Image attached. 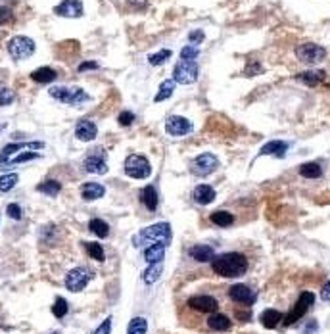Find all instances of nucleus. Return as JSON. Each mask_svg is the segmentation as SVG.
Segmentation results:
<instances>
[{"instance_id": "f257e3e1", "label": "nucleus", "mask_w": 330, "mask_h": 334, "mask_svg": "<svg viewBox=\"0 0 330 334\" xmlns=\"http://www.w3.org/2000/svg\"><path fill=\"white\" fill-rule=\"evenodd\" d=\"M211 271L225 279H236V277H242L248 271V259L240 252L221 254V256L211 259Z\"/></svg>"}, {"instance_id": "f03ea898", "label": "nucleus", "mask_w": 330, "mask_h": 334, "mask_svg": "<svg viewBox=\"0 0 330 334\" xmlns=\"http://www.w3.org/2000/svg\"><path fill=\"white\" fill-rule=\"evenodd\" d=\"M171 240V225L169 223H156V225H150L146 229L139 231L135 237L131 238L133 246L135 248H148L156 242H167Z\"/></svg>"}, {"instance_id": "7ed1b4c3", "label": "nucleus", "mask_w": 330, "mask_h": 334, "mask_svg": "<svg viewBox=\"0 0 330 334\" xmlns=\"http://www.w3.org/2000/svg\"><path fill=\"white\" fill-rule=\"evenodd\" d=\"M48 94L52 98H56L58 102H64L67 106H79V104H83V102H88L90 96L86 94L83 88H79V86H52L50 90H48Z\"/></svg>"}, {"instance_id": "20e7f679", "label": "nucleus", "mask_w": 330, "mask_h": 334, "mask_svg": "<svg viewBox=\"0 0 330 334\" xmlns=\"http://www.w3.org/2000/svg\"><path fill=\"white\" fill-rule=\"evenodd\" d=\"M123 167H125L127 177H131V179H148L150 175H152V165H150V162L144 156H139V154L127 156Z\"/></svg>"}, {"instance_id": "39448f33", "label": "nucleus", "mask_w": 330, "mask_h": 334, "mask_svg": "<svg viewBox=\"0 0 330 334\" xmlns=\"http://www.w3.org/2000/svg\"><path fill=\"white\" fill-rule=\"evenodd\" d=\"M313 303H315V294H313V292H301L298 298V302H296V305H294V309L282 319V324H284V326H292L296 321L303 319V315L311 309Z\"/></svg>"}, {"instance_id": "423d86ee", "label": "nucleus", "mask_w": 330, "mask_h": 334, "mask_svg": "<svg viewBox=\"0 0 330 334\" xmlns=\"http://www.w3.org/2000/svg\"><path fill=\"white\" fill-rule=\"evenodd\" d=\"M33 52H35V43H33V39H29V37L18 35V37H12L10 41H8V54L14 60H18V62L33 56Z\"/></svg>"}, {"instance_id": "0eeeda50", "label": "nucleus", "mask_w": 330, "mask_h": 334, "mask_svg": "<svg viewBox=\"0 0 330 334\" xmlns=\"http://www.w3.org/2000/svg\"><path fill=\"white\" fill-rule=\"evenodd\" d=\"M186 309L192 313H205V315H211L219 309V302L207 296V294H198V296H190L186 300Z\"/></svg>"}, {"instance_id": "6e6552de", "label": "nucleus", "mask_w": 330, "mask_h": 334, "mask_svg": "<svg viewBox=\"0 0 330 334\" xmlns=\"http://www.w3.org/2000/svg\"><path fill=\"white\" fill-rule=\"evenodd\" d=\"M217 167H219V160H217V156H213L209 152L200 154L198 158H194L190 162V171L192 175H196V177H207V175H211Z\"/></svg>"}, {"instance_id": "1a4fd4ad", "label": "nucleus", "mask_w": 330, "mask_h": 334, "mask_svg": "<svg viewBox=\"0 0 330 334\" xmlns=\"http://www.w3.org/2000/svg\"><path fill=\"white\" fill-rule=\"evenodd\" d=\"M198 79V65L194 60H181L173 69V81L181 85H192Z\"/></svg>"}, {"instance_id": "9d476101", "label": "nucleus", "mask_w": 330, "mask_h": 334, "mask_svg": "<svg viewBox=\"0 0 330 334\" xmlns=\"http://www.w3.org/2000/svg\"><path fill=\"white\" fill-rule=\"evenodd\" d=\"M296 58L303 64H319L326 58V50L315 43H303L296 48Z\"/></svg>"}, {"instance_id": "9b49d317", "label": "nucleus", "mask_w": 330, "mask_h": 334, "mask_svg": "<svg viewBox=\"0 0 330 334\" xmlns=\"http://www.w3.org/2000/svg\"><path fill=\"white\" fill-rule=\"evenodd\" d=\"M229 298L235 303H240L244 307H252L257 302V292L252 290L250 286L246 284H233L229 288Z\"/></svg>"}, {"instance_id": "f8f14e48", "label": "nucleus", "mask_w": 330, "mask_h": 334, "mask_svg": "<svg viewBox=\"0 0 330 334\" xmlns=\"http://www.w3.org/2000/svg\"><path fill=\"white\" fill-rule=\"evenodd\" d=\"M165 131L169 133L171 137H184V135H188V133L194 131V125L186 118L171 116V118L165 119Z\"/></svg>"}, {"instance_id": "ddd939ff", "label": "nucleus", "mask_w": 330, "mask_h": 334, "mask_svg": "<svg viewBox=\"0 0 330 334\" xmlns=\"http://www.w3.org/2000/svg\"><path fill=\"white\" fill-rule=\"evenodd\" d=\"M86 284H88V271L83 267H75L65 275V288L69 292L85 290Z\"/></svg>"}, {"instance_id": "4468645a", "label": "nucleus", "mask_w": 330, "mask_h": 334, "mask_svg": "<svg viewBox=\"0 0 330 334\" xmlns=\"http://www.w3.org/2000/svg\"><path fill=\"white\" fill-rule=\"evenodd\" d=\"M54 14L62 18H81L85 14V8L81 0H64L60 6L54 8Z\"/></svg>"}, {"instance_id": "2eb2a0df", "label": "nucleus", "mask_w": 330, "mask_h": 334, "mask_svg": "<svg viewBox=\"0 0 330 334\" xmlns=\"http://www.w3.org/2000/svg\"><path fill=\"white\" fill-rule=\"evenodd\" d=\"M22 148H29V150H41L44 148V142H16V144H8L0 152V163H8L14 158V154Z\"/></svg>"}, {"instance_id": "dca6fc26", "label": "nucleus", "mask_w": 330, "mask_h": 334, "mask_svg": "<svg viewBox=\"0 0 330 334\" xmlns=\"http://www.w3.org/2000/svg\"><path fill=\"white\" fill-rule=\"evenodd\" d=\"M98 135V127L94 125V121H88V119H81L75 127V139L88 142V140H94Z\"/></svg>"}, {"instance_id": "f3484780", "label": "nucleus", "mask_w": 330, "mask_h": 334, "mask_svg": "<svg viewBox=\"0 0 330 334\" xmlns=\"http://www.w3.org/2000/svg\"><path fill=\"white\" fill-rule=\"evenodd\" d=\"M205 324H207V328L209 330H215V332H227V330H231V319L223 315V313H211V315H207V319H205Z\"/></svg>"}, {"instance_id": "a211bd4d", "label": "nucleus", "mask_w": 330, "mask_h": 334, "mask_svg": "<svg viewBox=\"0 0 330 334\" xmlns=\"http://www.w3.org/2000/svg\"><path fill=\"white\" fill-rule=\"evenodd\" d=\"M83 165H85V171L94 173V175H104V173H107L106 156H102V154H92V156H88Z\"/></svg>"}, {"instance_id": "6ab92c4d", "label": "nucleus", "mask_w": 330, "mask_h": 334, "mask_svg": "<svg viewBox=\"0 0 330 334\" xmlns=\"http://www.w3.org/2000/svg\"><path fill=\"white\" fill-rule=\"evenodd\" d=\"M140 202L142 205L148 209V211H156L158 209V204H160V198H158V190L154 186H144L140 190Z\"/></svg>"}, {"instance_id": "aec40b11", "label": "nucleus", "mask_w": 330, "mask_h": 334, "mask_svg": "<svg viewBox=\"0 0 330 334\" xmlns=\"http://www.w3.org/2000/svg\"><path fill=\"white\" fill-rule=\"evenodd\" d=\"M192 198H194V202H196V204L207 205L215 200V190H213L209 184H200V186H196V188H194Z\"/></svg>"}, {"instance_id": "412c9836", "label": "nucleus", "mask_w": 330, "mask_h": 334, "mask_svg": "<svg viewBox=\"0 0 330 334\" xmlns=\"http://www.w3.org/2000/svg\"><path fill=\"white\" fill-rule=\"evenodd\" d=\"M286 152H288V142H284V140H271V142H267L265 146H261L259 154H261V156H277V158H284Z\"/></svg>"}, {"instance_id": "4be33fe9", "label": "nucleus", "mask_w": 330, "mask_h": 334, "mask_svg": "<svg viewBox=\"0 0 330 334\" xmlns=\"http://www.w3.org/2000/svg\"><path fill=\"white\" fill-rule=\"evenodd\" d=\"M104 194H106V188L100 183H85L81 186V196H83V200H86V202L98 200V198H102Z\"/></svg>"}, {"instance_id": "5701e85b", "label": "nucleus", "mask_w": 330, "mask_h": 334, "mask_svg": "<svg viewBox=\"0 0 330 334\" xmlns=\"http://www.w3.org/2000/svg\"><path fill=\"white\" fill-rule=\"evenodd\" d=\"M190 258L196 259V261H200V263H205V261H211L215 258V250L211 246H207V244H196V246H192L190 248Z\"/></svg>"}, {"instance_id": "b1692460", "label": "nucleus", "mask_w": 330, "mask_h": 334, "mask_svg": "<svg viewBox=\"0 0 330 334\" xmlns=\"http://www.w3.org/2000/svg\"><path fill=\"white\" fill-rule=\"evenodd\" d=\"M165 242H156V244H152L148 248L144 250V259L148 261V263H160L163 261L165 258Z\"/></svg>"}, {"instance_id": "393cba45", "label": "nucleus", "mask_w": 330, "mask_h": 334, "mask_svg": "<svg viewBox=\"0 0 330 334\" xmlns=\"http://www.w3.org/2000/svg\"><path fill=\"white\" fill-rule=\"evenodd\" d=\"M282 313L278 311V309H265V311L261 313V317H259V321H261V324L265 326V328H277L278 324L282 323Z\"/></svg>"}, {"instance_id": "a878e982", "label": "nucleus", "mask_w": 330, "mask_h": 334, "mask_svg": "<svg viewBox=\"0 0 330 334\" xmlns=\"http://www.w3.org/2000/svg\"><path fill=\"white\" fill-rule=\"evenodd\" d=\"M296 79L307 86H317L326 79V71H303V73H298Z\"/></svg>"}, {"instance_id": "bb28decb", "label": "nucleus", "mask_w": 330, "mask_h": 334, "mask_svg": "<svg viewBox=\"0 0 330 334\" xmlns=\"http://www.w3.org/2000/svg\"><path fill=\"white\" fill-rule=\"evenodd\" d=\"M58 77V73L54 71L52 67H39V69H35L31 73V79L35 83H52L54 79Z\"/></svg>"}, {"instance_id": "cd10ccee", "label": "nucleus", "mask_w": 330, "mask_h": 334, "mask_svg": "<svg viewBox=\"0 0 330 334\" xmlns=\"http://www.w3.org/2000/svg\"><path fill=\"white\" fill-rule=\"evenodd\" d=\"M161 273H163V261H160V263H150L148 269L142 273V279H144L146 284H154L161 277Z\"/></svg>"}, {"instance_id": "c85d7f7f", "label": "nucleus", "mask_w": 330, "mask_h": 334, "mask_svg": "<svg viewBox=\"0 0 330 334\" xmlns=\"http://www.w3.org/2000/svg\"><path fill=\"white\" fill-rule=\"evenodd\" d=\"M211 223L217 227H231L235 223V215L233 213H229V211H223V209H219V211H215L211 213Z\"/></svg>"}, {"instance_id": "c756f323", "label": "nucleus", "mask_w": 330, "mask_h": 334, "mask_svg": "<svg viewBox=\"0 0 330 334\" xmlns=\"http://www.w3.org/2000/svg\"><path fill=\"white\" fill-rule=\"evenodd\" d=\"M88 229H90V233H94L98 238L109 237V225H107L106 221H102V219H90Z\"/></svg>"}, {"instance_id": "7c9ffc66", "label": "nucleus", "mask_w": 330, "mask_h": 334, "mask_svg": "<svg viewBox=\"0 0 330 334\" xmlns=\"http://www.w3.org/2000/svg\"><path fill=\"white\" fill-rule=\"evenodd\" d=\"M299 175L305 177V179H319L320 175H322V169H320L319 163L309 162V163H303V165L299 167Z\"/></svg>"}, {"instance_id": "2f4dec72", "label": "nucleus", "mask_w": 330, "mask_h": 334, "mask_svg": "<svg viewBox=\"0 0 330 334\" xmlns=\"http://www.w3.org/2000/svg\"><path fill=\"white\" fill-rule=\"evenodd\" d=\"M37 190L46 196H58L60 190H62V184L58 183V181H54V179H48V181H44V183L37 184Z\"/></svg>"}, {"instance_id": "473e14b6", "label": "nucleus", "mask_w": 330, "mask_h": 334, "mask_svg": "<svg viewBox=\"0 0 330 334\" xmlns=\"http://www.w3.org/2000/svg\"><path fill=\"white\" fill-rule=\"evenodd\" d=\"M173 90H175V81L173 79H165L163 83L160 85V90H158V94H156V102H163V100H167V98L173 96Z\"/></svg>"}, {"instance_id": "72a5a7b5", "label": "nucleus", "mask_w": 330, "mask_h": 334, "mask_svg": "<svg viewBox=\"0 0 330 334\" xmlns=\"http://www.w3.org/2000/svg\"><path fill=\"white\" fill-rule=\"evenodd\" d=\"M148 332V321L144 317H135L129 323L127 334H146Z\"/></svg>"}, {"instance_id": "f704fd0d", "label": "nucleus", "mask_w": 330, "mask_h": 334, "mask_svg": "<svg viewBox=\"0 0 330 334\" xmlns=\"http://www.w3.org/2000/svg\"><path fill=\"white\" fill-rule=\"evenodd\" d=\"M85 250L88 252V256L96 261H104L106 259V254H104V248L98 244V242H85Z\"/></svg>"}, {"instance_id": "c9c22d12", "label": "nucleus", "mask_w": 330, "mask_h": 334, "mask_svg": "<svg viewBox=\"0 0 330 334\" xmlns=\"http://www.w3.org/2000/svg\"><path fill=\"white\" fill-rule=\"evenodd\" d=\"M67 311H69V303H67V300H65V298H56V302H54V305H52L54 317L62 319V317L67 315Z\"/></svg>"}, {"instance_id": "e433bc0d", "label": "nucleus", "mask_w": 330, "mask_h": 334, "mask_svg": "<svg viewBox=\"0 0 330 334\" xmlns=\"http://www.w3.org/2000/svg\"><path fill=\"white\" fill-rule=\"evenodd\" d=\"M18 184V175L16 173H8L0 177V192H8Z\"/></svg>"}, {"instance_id": "4c0bfd02", "label": "nucleus", "mask_w": 330, "mask_h": 334, "mask_svg": "<svg viewBox=\"0 0 330 334\" xmlns=\"http://www.w3.org/2000/svg\"><path fill=\"white\" fill-rule=\"evenodd\" d=\"M169 58H171V50H160V52H156V54L150 56L148 62H150V65H161V64H165Z\"/></svg>"}, {"instance_id": "58836bf2", "label": "nucleus", "mask_w": 330, "mask_h": 334, "mask_svg": "<svg viewBox=\"0 0 330 334\" xmlns=\"http://www.w3.org/2000/svg\"><path fill=\"white\" fill-rule=\"evenodd\" d=\"M41 158V154H37V152H25V154H20V156H16V158H12L10 165L12 163H23V162H31V160H39Z\"/></svg>"}, {"instance_id": "ea45409f", "label": "nucleus", "mask_w": 330, "mask_h": 334, "mask_svg": "<svg viewBox=\"0 0 330 334\" xmlns=\"http://www.w3.org/2000/svg\"><path fill=\"white\" fill-rule=\"evenodd\" d=\"M6 213H8V217L14 219V221H22L23 209H22V205L20 204H8V207H6Z\"/></svg>"}, {"instance_id": "a19ab883", "label": "nucleus", "mask_w": 330, "mask_h": 334, "mask_svg": "<svg viewBox=\"0 0 330 334\" xmlns=\"http://www.w3.org/2000/svg\"><path fill=\"white\" fill-rule=\"evenodd\" d=\"M198 56H200V50L196 48V44H188V46H184L181 50L182 60H196Z\"/></svg>"}, {"instance_id": "79ce46f5", "label": "nucleus", "mask_w": 330, "mask_h": 334, "mask_svg": "<svg viewBox=\"0 0 330 334\" xmlns=\"http://www.w3.org/2000/svg\"><path fill=\"white\" fill-rule=\"evenodd\" d=\"M14 100H16L14 90H10V88H0V106H10Z\"/></svg>"}, {"instance_id": "37998d69", "label": "nucleus", "mask_w": 330, "mask_h": 334, "mask_svg": "<svg viewBox=\"0 0 330 334\" xmlns=\"http://www.w3.org/2000/svg\"><path fill=\"white\" fill-rule=\"evenodd\" d=\"M257 73H261V65H259V62H256V60H250L244 69V77H254L257 75Z\"/></svg>"}, {"instance_id": "c03bdc74", "label": "nucleus", "mask_w": 330, "mask_h": 334, "mask_svg": "<svg viewBox=\"0 0 330 334\" xmlns=\"http://www.w3.org/2000/svg\"><path fill=\"white\" fill-rule=\"evenodd\" d=\"M118 121H119V125L129 127V125L135 121V114H133V112H121V114L118 116Z\"/></svg>"}, {"instance_id": "a18cd8bd", "label": "nucleus", "mask_w": 330, "mask_h": 334, "mask_svg": "<svg viewBox=\"0 0 330 334\" xmlns=\"http://www.w3.org/2000/svg\"><path fill=\"white\" fill-rule=\"evenodd\" d=\"M109 332H112V317H106L104 323H100V326L92 334H109Z\"/></svg>"}, {"instance_id": "49530a36", "label": "nucleus", "mask_w": 330, "mask_h": 334, "mask_svg": "<svg viewBox=\"0 0 330 334\" xmlns=\"http://www.w3.org/2000/svg\"><path fill=\"white\" fill-rule=\"evenodd\" d=\"M12 20V8L8 6H0V25L8 23Z\"/></svg>"}, {"instance_id": "de8ad7c7", "label": "nucleus", "mask_w": 330, "mask_h": 334, "mask_svg": "<svg viewBox=\"0 0 330 334\" xmlns=\"http://www.w3.org/2000/svg\"><path fill=\"white\" fill-rule=\"evenodd\" d=\"M205 39V35H203V31H200V29H196V31H190L188 33V41L190 43H196V44H200Z\"/></svg>"}, {"instance_id": "09e8293b", "label": "nucleus", "mask_w": 330, "mask_h": 334, "mask_svg": "<svg viewBox=\"0 0 330 334\" xmlns=\"http://www.w3.org/2000/svg\"><path fill=\"white\" fill-rule=\"evenodd\" d=\"M320 300H324V302H330V280L322 286V290H320Z\"/></svg>"}, {"instance_id": "8fccbe9b", "label": "nucleus", "mask_w": 330, "mask_h": 334, "mask_svg": "<svg viewBox=\"0 0 330 334\" xmlns=\"http://www.w3.org/2000/svg\"><path fill=\"white\" fill-rule=\"evenodd\" d=\"M100 65L96 64V62H83V64L79 65V71H86V69H98Z\"/></svg>"}, {"instance_id": "3c124183", "label": "nucleus", "mask_w": 330, "mask_h": 334, "mask_svg": "<svg viewBox=\"0 0 330 334\" xmlns=\"http://www.w3.org/2000/svg\"><path fill=\"white\" fill-rule=\"evenodd\" d=\"M236 319H244V321H250L252 319V313H250V309H246V311H236Z\"/></svg>"}, {"instance_id": "603ef678", "label": "nucleus", "mask_w": 330, "mask_h": 334, "mask_svg": "<svg viewBox=\"0 0 330 334\" xmlns=\"http://www.w3.org/2000/svg\"><path fill=\"white\" fill-rule=\"evenodd\" d=\"M315 328H317V323H315V321H311V323L305 326V332H313Z\"/></svg>"}, {"instance_id": "864d4df0", "label": "nucleus", "mask_w": 330, "mask_h": 334, "mask_svg": "<svg viewBox=\"0 0 330 334\" xmlns=\"http://www.w3.org/2000/svg\"><path fill=\"white\" fill-rule=\"evenodd\" d=\"M50 334H62V332H50Z\"/></svg>"}]
</instances>
